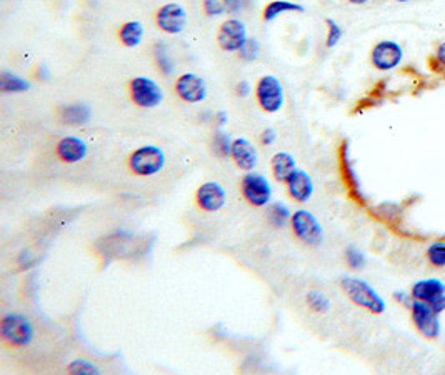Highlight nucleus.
Returning a JSON list of instances; mask_svg holds the SVG:
<instances>
[{
	"mask_svg": "<svg viewBox=\"0 0 445 375\" xmlns=\"http://www.w3.org/2000/svg\"><path fill=\"white\" fill-rule=\"evenodd\" d=\"M338 284H340V289L347 295V299L352 304H355L357 307L367 310L374 316H380V314L386 312V300L382 299V295L369 282L359 279V277L344 275L340 277Z\"/></svg>",
	"mask_w": 445,
	"mask_h": 375,
	"instance_id": "nucleus-1",
	"label": "nucleus"
},
{
	"mask_svg": "<svg viewBox=\"0 0 445 375\" xmlns=\"http://www.w3.org/2000/svg\"><path fill=\"white\" fill-rule=\"evenodd\" d=\"M35 337V327L24 314H6L0 321V340L8 349H24Z\"/></svg>",
	"mask_w": 445,
	"mask_h": 375,
	"instance_id": "nucleus-2",
	"label": "nucleus"
},
{
	"mask_svg": "<svg viewBox=\"0 0 445 375\" xmlns=\"http://www.w3.org/2000/svg\"><path fill=\"white\" fill-rule=\"evenodd\" d=\"M129 172L136 177H154L165 167V154L157 145H141L127 157Z\"/></svg>",
	"mask_w": 445,
	"mask_h": 375,
	"instance_id": "nucleus-3",
	"label": "nucleus"
},
{
	"mask_svg": "<svg viewBox=\"0 0 445 375\" xmlns=\"http://www.w3.org/2000/svg\"><path fill=\"white\" fill-rule=\"evenodd\" d=\"M129 100L138 109H155L164 102V90L154 78L146 76L132 77L127 82Z\"/></svg>",
	"mask_w": 445,
	"mask_h": 375,
	"instance_id": "nucleus-4",
	"label": "nucleus"
},
{
	"mask_svg": "<svg viewBox=\"0 0 445 375\" xmlns=\"http://www.w3.org/2000/svg\"><path fill=\"white\" fill-rule=\"evenodd\" d=\"M290 230L294 237L307 247H319L324 240V229L312 212L307 208H299L292 214Z\"/></svg>",
	"mask_w": 445,
	"mask_h": 375,
	"instance_id": "nucleus-5",
	"label": "nucleus"
},
{
	"mask_svg": "<svg viewBox=\"0 0 445 375\" xmlns=\"http://www.w3.org/2000/svg\"><path fill=\"white\" fill-rule=\"evenodd\" d=\"M254 95H256L257 105L266 114H277L284 107V85L275 76H262L259 78L254 87Z\"/></svg>",
	"mask_w": 445,
	"mask_h": 375,
	"instance_id": "nucleus-6",
	"label": "nucleus"
},
{
	"mask_svg": "<svg viewBox=\"0 0 445 375\" xmlns=\"http://www.w3.org/2000/svg\"><path fill=\"white\" fill-rule=\"evenodd\" d=\"M239 192L250 207L262 208L272 202V187L263 174L247 172L240 179Z\"/></svg>",
	"mask_w": 445,
	"mask_h": 375,
	"instance_id": "nucleus-7",
	"label": "nucleus"
},
{
	"mask_svg": "<svg viewBox=\"0 0 445 375\" xmlns=\"http://www.w3.org/2000/svg\"><path fill=\"white\" fill-rule=\"evenodd\" d=\"M369 60L375 71L391 72L404 60V49L396 40H380L370 50Z\"/></svg>",
	"mask_w": 445,
	"mask_h": 375,
	"instance_id": "nucleus-8",
	"label": "nucleus"
},
{
	"mask_svg": "<svg viewBox=\"0 0 445 375\" xmlns=\"http://www.w3.org/2000/svg\"><path fill=\"white\" fill-rule=\"evenodd\" d=\"M409 310L412 323H414L417 332H419L422 337H425V339L429 340L439 339L440 331H442L439 321V314H435L434 309L430 307L427 302L414 299V302H412Z\"/></svg>",
	"mask_w": 445,
	"mask_h": 375,
	"instance_id": "nucleus-9",
	"label": "nucleus"
},
{
	"mask_svg": "<svg viewBox=\"0 0 445 375\" xmlns=\"http://www.w3.org/2000/svg\"><path fill=\"white\" fill-rule=\"evenodd\" d=\"M155 27L167 35L182 34L187 27V12L177 2L164 4L154 13Z\"/></svg>",
	"mask_w": 445,
	"mask_h": 375,
	"instance_id": "nucleus-10",
	"label": "nucleus"
},
{
	"mask_svg": "<svg viewBox=\"0 0 445 375\" xmlns=\"http://www.w3.org/2000/svg\"><path fill=\"white\" fill-rule=\"evenodd\" d=\"M215 39L219 47L224 50V52L237 54L249 39L247 27H245L244 22L239 20V18L235 17L227 18V20H224L219 25V29H217Z\"/></svg>",
	"mask_w": 445,
	"mask_h": 375,
	"instance_id": "nucleus-11",
	"label": "nucleus"
},
{
	"mask_svg": "<svg viewBox=\"0 0 445 375\" xmlns=\"http://www.w3.org/2000/svg\"><path fill=\"white\" fill-rule=\"evenodd\" d=\"M174 94L185 104H201L207 99V83L197 73H182L175 78Z\"/></svg>",
	"mask_w": 445,
	"mask_h": 375,
	"instance_id": "nucleus-12",
	"label": "nucleus"
},
{
	"mask_svg": "<svg viewBox=\"0 0 445 375\" xmlns=\"http://www.w3.org/2000/svg\"><path fill=\"white\" fill-rule=\"evenodd\" d=\"M194 201H196V206L201 208L202 212L214 214V212H219L225 207L227 203L225 189L222 187L219 182L208 180V182L198 185L196 196H194Z\"/></svg>",
	"mask_w": 445,
	"mask_h": 375,
	"instance_id": "nucleus-13",
	"label": "nucleus"
},
{
	"mask_svg": "<svg viewBox=\"0 0 445 375\" xmlns=\"http://www.w3.org/2000/svg\"><path fill=\"white\" fill-rule=\"evenodd\" d=\"M89 155V145L81 137L67 136L62 137L55 143V157L62 162V164H78L85 157Z\"/></svg>",
	"mask_w": 445,
	"mask_h": 375,
	"instance_id": "nucleus-14",
	"label": "nucleus"
},
{
	"mask_svg": "<svg viewBox=\"0 0 445 375\" xmlns=\"http://www.w3.org/2000/svg\"><path fill=\"white\" fill-rule=\"evenodd\" d=\"M285 192L297 203L309 202L314 196V180L304 169H297L285 180Z\"/></svg>",
	"mask_w": 445,
	"mask_h": 375,
	"instance_id": "nucleus-15",
	"label": "nucleus"
},
{
	"mask_svg": "<svg viewBox=\"0 0 445 375\" xmlns=\"http://www.w3.org/2000/svg\"><path fill=\"white\" fill-rule=\"evenodd\" d=\"M230 159L234 160L237 169L244 170V172H252L259 164V152L249 138L239 137L234 138V142H232Z\"/></svg>",
	"mask_w": 445,
	"mask_h": 375,
	"instance_id": "nucleus-16",
	"label": "nucleus"
},
{
	"mask_svg": "<svg viewBox=\"0 0 445 375\" xmlns=\"http://www.w3.org/2000/svg\"><path fill=\"white\" fill-rule=\"evenodd\" d=\"M92 117V110L87 104H66L57 107V119L62 124L78 127L85 125Z\"/></svg>",
	"mask_w": 445,
	"mask_h": 375,
	"instance_id": "nucleus-17",
	"label": "nucleus"
},
{
	"mask_svg": "<svg viewBox=\"0 0 445 375\" xmlns=\"http://www.w3.org/2000/svg\"><path fill=\"white\" fill-rule=\"evenodd\" d=\"M412 297L417 300H424V302H430L435 297H439L440 294H445V282L437 279V277H429V279L417 280L410 289Z\"/></svg>",
	"mask_w": 445,
	"mask_h": 375,
	"instance_id": "nucleus-18",
	"label": "nucleus"
},
{
	"mask_svg": "<svg viewBox=\"0 0 445 375\" xmlns=\"http://www.w3.org/2000/svg\"><path fill=\"white\" fill-rule=\"evenodd\" d=\"M297 169L294 155L289 152H277L271 159V172L272 177L279 184H285V180L290 177V174Z\"/></svg>",
	"mask_w": 445,
	"mask_h": 375,
	"instance_id": "nucleus-19",
	"label": "nucleus"
},
{
	"mask_svg": "<svg viewBox=\"0 0 445 375\" xmlns=\"http://www.w3.org/2000/svg\"><path fill=\"white\" fill-rule=\"evenodd\" d=\"M143 34H146V29L138 20H127L124 22L122 25L119 27L117 30V39L124 47L134 49L138 47L142 44Z\"/></svg>",
	"mask_w": 445,
	"mask_h": 375,
	"instance_id": "nucleus-20",
	"label": "nucleus"
},
{
	"mask_svg": "<svg viewBox=\"0 0 445 375\" xmlns=\"http://www.w3.org/2000/svg\"><path fill=\"white\" fill-rule=\"evenodd\" d=\"M304 13L305 7L300 4L290 2V0H272V2L266 4V7L262 8V20L263 22H272L277 17L284 16V13Z\"/></svg>",
	"mask_w": 445,
	"mask_h": 375,
	"instance_id": "nucleus-21",
	"label": "nucleus"
},
{
	"mask_svg": "<svg viewBox=\"0 0 445 375\" xmlns=\"http://www.w3.org/2000/svg\"><path fill=\"white\" fill-rule=\"evenodd\" d=\"M30 82L17 73L8 71H2L0 73V92L2 94H22V92L30 90Z\"/></svg>",
	"mask_w": 445,
	"mask_h": 375,
	"instance_id": "nucleus-22",
	"label": "nucleus"
},
{
	"mask_svg": "<svg viewBox=\"0 0 445 375\" xmlns=\"http://www.w3.org/2000/svg\"><path fill=\"white\" fill-rule=\"evenodd\" d=\"M292 212L289 207L282 202H271L267 206V222L273 229H284V227L290 225Z\"/></svg>",
	"mask_w": 445,
	"mask_h": 375,
	"instance_id": "nucleus-23",
	"label": "nucleus"
},
{
	"mask_svg": "<svg viewBox=\"0 0 445 375\" xmlns=\"http://www.w3.org/2000/svg\"><path fill=\"white\" fill-rule=\"evenodd\" d=\"M152 57H154L155 67L164 77H170L174 73V60L170 57L169 50H167V45L162 44V42H157L152 47Z\"/></svg>",
	"mask_w": 445,
	"mask_h": 375,
	"instance_id": "nucleus-24",
	"label": "nucleus"
},
{
	"mask_svg": "<svg viewBox=\"0 0 445 375\" xmlns=\"http://www.w3.org/2000/svg\"><path fill=\"white\" fill-rule=\"evenodd\" d=\"M232 142H234V138H230L224 129H217L214 137H212V150L219 159H230Z\"/></svg>",
	"mask_w": 445,
	"mask_h": 375,
	"instance_id": "nucleus-25",
	"label": "nucleus"
},
{
	"mask_svg": "<svg viewBox=\"0 0 445 375\" xmlns=\"http://www.w3.org/2000/svg\"><path fill=\"white\" fill-rule=\"evenodd\" d=\"M305 304L314 314H319V316H324V314L331 310V299L324 292L319 290H309L307 295H305Z\"/></svg>",
	"mask_w": 445,
	"mask_h": 375,
	"instance_id": "nucleus-26",
	"label": "nucleus"
},
{
	"mask_svg": "<svg viewBox=\"0 0 445 375\" xmlns=\"http://www.w3.org/2000/svg\"><path fill=\"white\" fill-rule=\"evenodd\" d=\"M425 257L430 266L434 268H444L445 267V242L444 240H435L425 250Z\"/></svg>",
	"mask_w": 445,
	"mask_h": 375,
	"instance_id": "nucleus-27",
	"label": "nucleus"
},
{
	"mask_svg": "<svg viewBox=\"0 0 445 375\" xmlns=\"http://www.w3.org/2000/svg\"><path fill=\"white\" fill-rule=\"evenodd\" d=\"M67 372L72 375H97V374H100V369L92 362H89V360L77 359V360H72V362L67 365Z\"/></svg>",
	"mask_w": 445,
	"mask_h": 375,
	"instance_id": "nucleus-28",
	"label": "nucleus"
},
{
	"mask_svg": "<svg viewBox=\"0 0 445 375\" xmlns=\"http://www.w3.org/2000/svg\"><path fill=\"white\" fill-rule=\"evenodd\" d=\"M259 54H261V44L254 37H249L247 42L242 45V49L237 52V57L242 62H254V60L259 59Z\"/></svg>",
	"mask_w": 445,
	"mask_h": 375,
	"instance_id": "nucleus-29",
	"label": "nucleus"
},
{
	"mask_svg": "<svg viewBox=\"0 0 445 375\" xmlns=\"http://www.w3.org/2000/svg\"><path fill=\"white\" fill-rule=\"evenodd\" d=\"M345 262L352 270H362L365 263H367V258H365L362 250L357 249L355 245H350V247L345 249Z\"/></svg>",
	"mask_w": 445,
	"mask_h": 375,
	"instance_id": "nucleus-30",
	"label": "nucleus"
},
{
	"mask_svg": "<svg viewBox=\"0 0 445 375\" xmlns=\"http://www.w3.org/2000/svg\"><path fill=\"white\" fill-rule=\"evenodd\" d=\"M326 25H327V39H326V47L327 49H333L338 42L342 40L344 37V29L337 24L333 18H326Z\"/></svg>",
	"mask_w": 445,
	"mask_h": 375,
	"instance_id": "nucleus-31",
	"label": "nucleus"
},
{
	"mask_svg": "<svg viewBox=\"0 0 445 375\" xmlns=\"http://www.w3.org/2000/svg\"><path fill=\"white\" fill-rule=\"evenodd\" d=\"M202 11L207 17H220L227 12L224 0H202Z\"/></svg>",
	"mask_w": 445,
	"mask_h": 375,
	"instance_id": "nucleus-32",
	"label": "nucleus"
},
{
	"mask_svg": "<svg viewBox=\"0 0 445 375\" xmlns=\"http://www.w3.org/2000/svg\"><path fill=\"white\" fill-rule=\"evenodd\" d=\"M375 212H379V214H375V215H379L380 219L391 222L393 217L400 214V206H398V203L386 202V203H382V206H379L377 208H375Z\"/></svg>",
	"mask_w": 445,
	"mask_h": 375,
	"instance_id": "nucleus-33",
	"label": "nucleus"
},
{
	"mask_svg": "<svg viewBox=\"0 0 445 375\" xmlns=\"http://www.w3.org/2000/svg\"><path fill=\"white\" fill-rule=\"evenodd\" d=\"M224 6H225L227 13H234V16H237V13L244 12L245 8H247L249 0H224Z\"/></svg>",
	"mask_w": 445,
	"mask_h": 375,
	"instance_id": "nucleus-34",
	"label": "nucleus"
},
{
	"mask_svg": "<svg viewBox=\"0 0 445 375\" xmlns=\"http://www.w3.org/2000/svg\"><path fill=\"white\" fill-rule=\"evenodd\" d=\"M392 297H393V300H396L397 304L404 305L405 309H410L412 302H414V297H412L410 292H405V290H393Z\"/></svg>",
	"mask_w": 445,
	"mask_h": 375,
	"instance_id": "nucleus-35",
	"label": "nucleus"
},
{
	"mask_svg": "<svg viewBox=\"0 0 445 375\" xmlns=\"http://www.w3.org/2000/svg\"><path fill=\"white\" fill-rule=\"evenodd\" d=\"M235 95L240 97V99H247V97L252 94V83L249 81H239L235 83Z\"/></svg>",
	"mask_w": 445,
	"mask_h": 375,
	"instance_id": "nucleus-36",
	"label": "nucleus"
},
{
	"mask_svg": "<svg viewBox=\"0 0 445 375\" xmlns=\"http://www.w3.org/2000/svg\"><path fill=\"white\" fill-rule=\"evenodd\" d=\"M275 141H277L275 129L268 127V129H266V131H262V133H261V143H262V145H272V143L275 142Z\"/></svg>",
	"mask_w": 445,
	"mask_h": 375,
	"instance_id": "nucleus-37",
	"label": "nucleus"
},
{
	"mask_svg": "<svg viewBox=\"0 0 445 375\" xmlns=\"http://www.w3.org/2000/svg\"><path fill=\"white\" fill-rule=\"evenodd\" d=\"M429 305L434 309L435 314H439V316H440V314H444L445 312V294H440L439 297H435L434 300H430Z\"/></svg>",
	"mask_w": 445,
	"mask_h": 375,
	"instance_id": "nucleus-38",
	"label": "nucleus"
},
{
	"mask_svg": "<svg viewBox=\"0 0 445 375\" xmlns=\"http://www.w3.org/2000/svg\"><path fill=\"white\" fill-rule=\"evenodd\" d=\"M434 59L439 66L445 67V40L440 42V44L437 45V49H435V52H434Z\"/></svg>",
	"mask_w": 445,
	"mask_h": 375,
	"instance_id": "nucleus-39",
	"label": "nucleus"
},
{
	"mask_svg": "<svg viewBox=\"0 0 445 375\" xmlns=\"http://www.w3.org/2000/svg\"><path fill=\"white\" fill-rule=\"evenodd\" d=\"M214 120H215L217 129H224L225 125H227V122H229V114H227L225 110H219V112L215 114Z\"/></svg>",
	"mask_w": 445,
	"mask_h": 375,
	"instance_id": "nucleus-40",
	"label": "nucleus"
},
{
	"mask_svg": "<svg viewBox=\"0 0 445 375\" xmlns=\"http://www.w3.org/2000/svg\"><path fill=\"white\" fill-rule=\"evenodd\" d=\"M37 77L40 78V81H44V82H47L49 78H50V73H49V71H47V67L45 66H39L37 67Z\"/></svg>",
	"mask_w": 445,
	"mask_h": 375,
	"instance_id": "nucleus-41",
	"label": "nucleus"
},
{
	"mask_svg": "<svg viewBox=\"0 0 445 375\" xmlns=\"http://www.w3.org/2000/svg\"><path fill=\"white\" fill-rule=\"evenodd\" d=\"M345 2L350 6H367L370 0H345Z\"/></svg>",
	"mask_w": 445,
	"mask_h": 375,
	"instance_id": "nucleus-42",
	"label": "nucleus"
},
{
	"mask_svg": "<svg viewBox=\"0 0 445 375\" xmlns=\"http://www.w3.org/2000/svg\"><path fill=\"white\" fill-rule=\"evenodd\" d=\"M392 2H397V4H405V2H410V0H392Z\"/></svg>",
	"mask_w": 445,
	"mask_h": 375,
	"instance_id": "nucleus-43",
	"label": "nucleus"
}]
</instances>
